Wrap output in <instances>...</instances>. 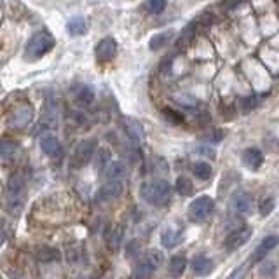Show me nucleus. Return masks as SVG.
<instances>
[{
    "instance_id": "1",
    "label": "nucleus",
    "mask_w": 279,
    "mask_h": 279,
    "mask_svg": "<svg viewBox=\"0 0 279 279\" xmlns=\"http://www.w3.org/2000/svg\"><path fill=\"white\" fill-rule=\"evenodd\" d=\"M140 196L145 203L152 206H164L171 197V187L166 180H152L140 187Z\"/></svg>"
},
{
    "instance_id": "2",
    "label": "nucleus",
    "mask_w": 279,
    "mask_h": 279,
    "mask_svg": "<svg viewBox=\"0 0 279 279\" xmlns=\"http://www.w3.org/2000/svg\"><path fill=\"white\" fill-rule=\"evenodd\" d=\"M54 44H56V40H54V37H52L51 31L40 30L30 38L24 56H26V59H38V58H42V56L47 54V52L54 47Z\"/></svg>"
},
{
    "instance_id": "3",
    "label": "nucleus",
    "mask_w": 279,
    "mask_h": 279,
    "mask_svg": "<svg viewBox=\"0 0 279 279\" xmlns=\"http://www.w3.org/2000/svg\"><path fill=\"white\" fill-rule=\"evenodd\" d=\"M24 203V178L21 175H12L7 182V206L14 215L19 213Z\"/></svg>"
},
{
    "instance_id": "4",
    "label": "nucleus",
    "mask_w": 279,
    "mask_h": 279,
    "mask_svg": "<svg viewBox=\"0 0 279 279\" xmlns=\"http://www.w3.org/2000/svg\"><path fill=\"white\" fill-rule=\"evenodd\" d=\"M98 143L94 138H87L77 143V147L73 148L72 154V166L75 168H84L86 164H89L93 161L94 154H96Z\"/></svg>"
},
{
    "instance_id": "5",
    "label": "nucleus",
    "mask_w": 279,
    "mask_h": 279,
    "mask_svg": "<svg viewBox=\"0 0 279 279\" xmlns=\"http://www.w3.org/2000/svg\"><path fill=\"white\" fill-rule=\"evenodd\" d=\"M215 203L210 196H199L190 203L189 206V218L192 222H203L211 215Z\"/></svg>"
},
{
    "instance_id": "6",
    "label": "nucleus",
    "mask_w": 279,
    "mask_h": 279,
    "mask_svg": "<svg viewBox=\"0 0 279 279\" xmlns=\"http://www.w3.org/2000/svg\"><path fill=\"white\" fill-rule=\"evenodd\" d=\"M31 121H33V108H31L30 105H19V107L12 112L10 126H12L14 129H24Z\"/></svg>"
},
{
    "instance_id": "7",
    "label": "nucleus",
    "mask_w": 279,
    "mask_h": 279,
    "mask_svg": "<svg viewBox=\"0 0 279 279\" xmlns=\"http://www.w3.org/2000/svg\"><path fill=\"white\" fill-rule=\"evenodd\" d=\"M115 52H117V42L112 37H105L98 42L96 45V59L100 63H108L114 59Z\"/></svg>"
},
{
    "instance_id": "8",
    "label": "nucleus",
    "mask_w": 279,
    "mask_h": 279,
    "mask_svg": "<svg viewBox=\"0 0 279 279\" xmlns=\"http://www.w3.org/2000/svg\"><path fill=\"white\" fill-rule=\"evenodd\" d=\"M122 194V182L121 180H108L105 185H101V189L98 190L96 199L100 203H110V201L117 199Z\"/></svg>"
},
{
    "instance_id": "9",
    "label": "nucleus",
    "mask_w": 279,
    "mask_h": 279,
    "mask_svg": "<svg viewBox=\"0 0 279 279\" xmlns=\"http://www.w3.org/2000/svg\"><path fill=\"white\" fill-rule=\"evenodd\" d=\"M56 119H58V100L52 93L47 94L44 101V115H42V126L49 128V126H54Z\"/></svg>"
},
{
    "instance_id": "10",
    "label": "nucleus",
    "mask_w": 279,
    "mask_h": 279,
    "mask_svg": "<svg viewBox=\"0 0 279 279\" xmlns=\"http://www.w3.org/2000/svg\"><path fill=\"white\" fill-rule=\"evenodd\" d=\"M250 236H252V229H238V231L231 232V234L225 238V243H224L225 250H227V252H234V250L241 248V246L250 239Z\"/></svg>"
},
{
    "instance_id": "11",
    "label": "nucleus",
    "mask_w": 279,
    "mask_h": 279,
    "mask_svg": "<svg viewBox=\"0 0 279 279\" xmlns=\"http://www.w3.org/2000/svg\"><path fill=\"white\" fill-rule=\"evenodd\" d=\"M262 162H264V155L259 148L252 147V148H246V150L243 152V164H245L246 168L252 169V171H257V169L262 166Z\"/></svg>"
},
{
    "instance_id": "12",
    "label": "nucleus",
    "mask_w": 279,
    "mask_h": 279,
    "mask_svg": "<svg viewBox=\"0 0 279 279\" xmlns=\"http://www.w3.org/2000/svg\"><path fill=\"white\" fill-rule=\"evenodd\" d=\"M40 148L45 155L56 157L61 152V143H59V140L54 135H44L40 138Z\"/></svg>"
},
{
    "instance_id": "13",
    "label": "nucleus",
    "mask_w": 279,
    "mask_h": 279,
    "mask_svg": "<svg viewBox=\"0 0 279 279\" xmlns=\"http://www.w3.org/2000/svg\"><path fill=\"white\" fill-rule=\"evenodd\" d=\"M190 267H192L194 274H197V276H208V274L213 271V262H211L208 257L197 255V257H194V259H192Z\"/></svg>"
},
{
    "instance_id": "14",
    "label": "nucleus",
    "mask_w": 279,
    "mask_h": 279,
    "mask_svg": "<svg viewBox=\"0 0 279 279\" xmlns=\"http://www.w3.org/2000/svg\"><path fill=\"white\" fill-rule=\"evenodd\" d=\"M194 35H196V23L192 21V23H189L185 28H183L180 37L176 38V49H178V51H185V49L192 44Z\"/></svg>"
},
{
    "instance_id": "15",
    "label": "nucleus",
    "mask_w": 279,
    "mask_h": 279,
    "mask_svg": "<svg viewBox=\"0 0 279 279\" xmlns=\"http://www.w3.org/2000/svg\"><path fill=\"white\" fill-rule=\"evenodd\" d=\"M232 208H234V211H238V213H250V210H252V199H250V196L246 192H241V190H238V192L232 196Z\"/></svg>"
},
{
    "instance_id": "16",
    "label": "nucleus",
    "mask_w": 279,
    "mask_h": 279,
    "mask_svg": "<svg viewBox=\"0 0 279 279\" xmlns=\"http://www.w3.org/2000/svg\"><path fill=\"white\" fill-rule=\"evenodd\" d=\"M128 173V168L122 161H110V164L105 168V176L108 180H122Z\"/></svg>"
},
{
    "instance_id": "17",
    "label": "nucleus",
    "mask_w": 279,
    "mask_h": 279,
    "mask_svg": "<svg viewBox=\"0 0 279 279\" xmlns=\"http://www.w3.org/2000/svg\"><path fill=\"white\" fill-rule=\"evenodd\" d=\"M180 238H182V232L173 227H166L164 231L161 232V243L164 248H173V246H176L180 243Z\"/></svg>"
},
{
    "instance_id": "18",
    "label": "nucleus",
    "mask_w": 279,
    "mask_h": 279,
    "mask_svg": "<svg viewBox=\"0 0 279 279\" xmlns=\"http://www.w3.org/2000/svg\"><path fill=\"white\" fill-rule=\"evenodd\" d=\"M126 133H128L129 140H131L133 143H140V141H143L145 138V131H143V128H141V124L133 121V119H128V121H126Z\"/></svg>"
},
{
    "instance_id": "19",
    "label": "nucleus",
    "mask_w": 279,
    "mask_h": 279,
    "mask_svg": "<svg viewBox=\"0 0 279 279\" xmlns=\"http://www.w3.org/2000/svg\"><path fill=\"white\" fill-rule=\"evenodd\" d=\"M66 30H68V33L72 37H80V35H84L87 31V21L80 16L72 17L68 21V24H66Z\"/></svg>"
},
{
    "instance_id": "20",
    "label": "nucleus",
    "mask_w": 279,
    "mask_h": 279,
    "mask_svg": "<svg viewBox=\"0 0 279 279\" xmlns=\"http://www.w3.org/2000/svg\"><path fill=\"white\" fill-rule=\"evenodd\" d=\"M278 241H279L278 236H267V238H264L262 243L259 245V248H257V253H255V257H253V260L262 259V257L266 255L267 252H271V250L276 248Z\"/></svg>"
},
{
    "instance_id": "21",
    "label": "nucleus",
    "mask_w": 279,
    "mask_h": 279,
    "mask_svg": "<svg viewBox=\"0 0 279 279\" xmlns=\"http://www.w3.org/2000/svg\"><path fill=\"white\" fill-rule=\"evenodd\" d=\"M185 267H187L185 257L175 255V257H171V260H169V267H168V269H169V274H171V276L178 278V276H182V274H183Z\"/></svg>"
},
{
    "instance_id": "22",
    "label": "nucleus",
    "mask_w": 279,
    "mask_h": 279,
    "mask_svg": "<svg viewBox=\"0 0 279 279\" xmlns=\"http://www.w3.org/2000/svg\"><path fill=\"white\" fill-rule=\"evenodd\" d=\"M154 273H155V267L152 266L145 257L140 260L138 264H136V267H135V276L140 278V279H148Z\"/></svg>"
},
{
    "instance_id": "23",
    "label": "nucleus",
    "mask_w": 279,
    "mask_h": 279,
    "mask_svg": "<svg viewBox=\"0 0 279 279\" xmlns=\"http://www.w3.org/2000/svg\"><path fill=\"white\" fill-rule=\"evenodd\" d=\"M75 100L80 105H91L94 101V91L89 86H80L75 91Z\"/></svg>"
},
{
    "instance_id": "24",
    "label": "nucleus",
    "mask_w": 279,
    "mask_h": 279,
    "mask_svg": "<svg viewBox=\"0 0 279 279\" xmlns=\"http://www.w3.org/2000/svg\"><path fill=\"white\" fill-rule=\"evenodd\" d=\"M192 173L199 180H208L211 176V166L204 161H197L192 164Z\"/></svg>"
},
{
    "instance_id": "25",
    "label": "nucleus",
    "mask_w": 279,
    "mask_h": 279,
    "mask_svg": "<svg viewBox=\"0 0 279 279\" xmlns=\"http://www.w3.org/2000/svg\"><path fill=\"white\" fill-rule=\"evenodd\" d=\"M17 154V143L10 140H0V157L12 159Z\"/></svg>"
},
{
    "instance_id": "26",
    "label": "nucleus",
    "mask_w": 279,
    "mask_h": 279,
    "mask_svg": "<svg viewBox=\"0 0 279 279\" xmlns=\"http://www.w3.org/2000/svg\"><path fill=\"white\" fill-rule=\"evenodd\" d=\"M175 189H176V192H178L180 196H190V194L194 192L192 182H190L187 176H180V178H176Z\"/></svg>"
},
{
    "instance_id": "27",
    "label": "nucleus",
    "mask_w": 279,
    "mask_h": 279,
    "mask_svg": "<svg viewBox=\"0 0 279 279\" xmlns=\"http://www.w3.org/2000/svg\"><path fill=\"white\" fill-rule=\"evenodd\" d=\"M169 31H166V33H159V35H154V37L150 38V42H148V47H150V51H159V49H162L166 44H168L169 40Z\"/></svg>"
},
{
    "instance_id": "28",
    "label": "nucleus",
    "mask_w": 279,
    "mask_h": 279,
    "mask_svg": "<svg viewBox=\"0 0 279 279\" xmlns=\"http://www.w3.org/2000/svg\"><path fill=\"white\" fill-rule=\"evenodd\" d=\"M37 257H38V260H40V262H52V260L58 259L59 253H58V250H54V248L42 246V248H38Z\"/></svg>"
},
{
    "instance_id": "29",
    "label": "nucleus",
    "mask_w": 279,
    "mask_h": 279,
    "mask_svg": "<svg viewBox=\"0 0 279 279\" xmlns=\"http://www.w3.org/2000/svg\"><path fill=\"white\" fill-rule=\"evenodd\" d=\"M121 241H122V229L121 227H114L110 232L107 234V243L108 246H110L112 250H117L119 246H121Z\"/></svg>"
},
{
    "instance_id": "30",
    "label": "nucleus",
    "mask_w": 279,
    "mask_h": 279,
    "mask_svg": "<svg viewBox=\"0 0 279 279\" xmlns=\"http://www.w3.org/2000/svg\"><path fill=\"white\" fill-rule=\"evenodd\" d=\"M145 259H147L148 262L155 267V269H159V267L162 266V262H164V253L159 252V250H155V248H152L145 253Z\"/></svg>"
},
{
    "instance_id": "31",
    "label": "nucleus",
    "mask_w": 279,
    "mask_h": 279,
    "mask_svg": "<svg viewBox=\"0 0 279 279\" xmlns=\"http://www.w3.org/2000/svg\"><path fill=\"white\" fill-rule=\"evenodd\" d=\"M162 115H164V119L166 121L169 122V124H182L183 122V115L180 114V112H176V110H173V108H169V107H166L164 110H162Z\"/></svg>"
},
{
    "instance_id": "32",
    "label": "nucleus",
    "mask_w": 279,
    "mask_h": 279,
    "mask_svg": "<svg viewBox=\"0 0 279 279\" xmlns=\"http://www.w3.org/2000/svg\"><path fill=\"white\" fill-rule=\"evenodd\" d=\"M145 9L150 14H161L166 9V0H147L145 2Z\"/></svg>"
},
{
    "instance_id": "33",
    "label": "nucleus",
    "mask_w": 279,
    "mask_h": 279,
    "mask_svg": "<svg viewBox=\"0 0 279 279\" xmlns=\"http://www.w3.org/2000/svg\"><path fill=\"white\" fill-rule=\"evenodd\" d=\"M110 150L108 148H100V152H98V159H96V166L98 169H105L108 164H110Z\"/></svg>"
},
{
    "instance_id": "34",
    "label": "nucleus",
    "mask_w": 279,
    "mask_h": 279,
    "mask_svg": "<svg viewBox=\"0 0 279 279\" xmlns=\"http://www.w3.org/2000/svg\"><path fill=\"white\" fill-rule=\"evenodd\" d=\"M273 210H274V199H273V197H267V199H264L262 203H260L259 211H260V215H262V217H267V215H269Z\"/></svg>"
},
{
    "instance_id": "35",
    "label": "nucleus",
    "mask_w": 279,
    "mask_h": 279,
    "mask_svg": "<svg viewBox=\"0 0 279 279\" xmlns=\"http://www.w3.org/2000/svg\"><path fill=\"white\" fill-rule=\"evenodd\" d=\"M246 273H248V264H241V266H238L232 271V274L227 279H245Z\"/></svg>"
},
{
    "instance_id": "36",
    "label": "nucleus",
    "mask_w": 279,
    "mask_h": 279,
    "mask_svg": "<svg viewBox=\"0 0 279 279\" xmlns=\"http://www.w3.org/2000/svg\"><path fill=\"white\" fill-rule=\"evenodd\" d=\"M257 105H259V98L257 96L245 98V100H243V112H252Z\"/></svg>"
},
{
    "instance_id": "37",
    "label": "nucleus",
    "mask_w": 279,
    "mask_h": 279,
    "mask_svg": "<svg viewBox=\"0 0 279 279\" xmlns=\"http://www.w3.org/2000/svg\"><path fill=\"white\" fill-rule=\"evenodd\" d=\"M274 271H276V267H274V262H266L264 266H260L259 273L262 274V276H271V274H274Z\"/></svg>"
},
{
    "instance_id": "38",
    "label": "nucleus",
    "mask_w": 279,
    "mask_h": 279,
    "mask_svg": "<svg viewBox=\"0 0 279 279\" xmlns=\"http://www.w3.org/2000/svg\"><path fill=\"white\" fill-rule=\"evenodd\" d=\"M241 2L243 0H224V2H222V7H224L225 10H231V9H234V7H238Z\"/></svg>"
},
{
    "instance_id": "39",
    "label": "nucleus",
    "mask_w": 279,
    "mask_h": 279,
    "mask_svg": "<svg viewBox=\"0 0 279 279\" xmlns=\"http://www.w3.org/2000/svg\"><path fill=\"white\" fill-rule=\"evenodd\" d=\"M211 135H213V136H206V138L211 140V141H220L222 138H224V133H222V131H213Z\"/></svg>"
},
{
    "instance_id": "40",
    "label": "nucleus",
    "mask_w": 279,
    "mask_h": 279,
    "mask_svg": "<svg viewBox=\"0 0 279 279\" xmlns=\"http://www.w3.org/2000/svg\"><path fill=\"white\" fill-rule=\"evenodd\" d=\"M3 239H5V236H3V231H2V229H0V245H2V243H3Z\"/></svg>"
},
{
    "instance_id": "41",
    "label": "nucleus",
    "mask_w": 279,
    "mask_h": 279,
    "mask_svg": "<svg viewBox=\"0 0 279 279\" xmlns=\"http://www.w3.org/2000/svg\"><path fill=\"white\" fill-rule=\"evenodd\" d=\"M128 279H140V278H136V276H135V278H128Z\"/></svg>"
},
{
    "instance_id": "42",
    "label": "nucleus",
    "mask_w": 279,
    "mask_h": 279,
    "mask_svg": "<svg viewBox=\"0 0 279 279\" xmlns=\"http://www.w3.org/2000/svg\"><path fill=\"white\" fill-rule=\"evenodd\" d=\"M0 279H3V278H2V276H0Z\"/></svg>"
}]
</instances>
